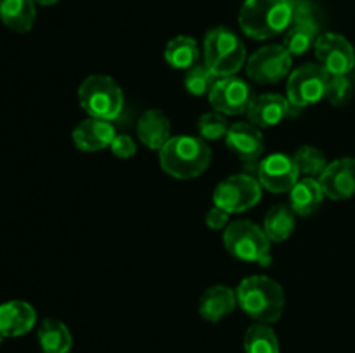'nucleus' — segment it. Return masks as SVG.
I'll use <instances>...</instances> for the list:
<instances>
[{"mask_svg":"<svg viewBox=\"0 0 355 353\" xmlns=\"http://www.w3.org/2000/svg\"><path fill=\"white\" fill-rule=\"evenodd\" d=\"M245 353H279V339L267 324H253L245 332Z\"/></svg>","mask_w":355,"mask_h":353,"instance_id":"nucleus-26","label":"nucleus"},{"mask_svg":"<svg viewBox=\"0 0 355 353\" xmlns=\"http://www.w3.org/2000/svg\"><path fill=\"white\" fill-rule=\"evenodd\" d=\"M114 125L107 120L89 118L78 123L73 130V142L80 151L96 152L110 147L111 142L116 137Z\"/></svg>","mask_w":355,"mask_h":353,"instance_id":"nucleus-14","label":"nucleus"},{"mask_svg":"<svg viewBox=\"0 0 355 353\" xmlns=\"http://www.w3.org/2000/svg\"><path fill=\"white\" fill-rule=\"evenodd\" d=\"M205 221H207L208 227L214 228V230H220V228H224L225 225L229 224V213L225 210H222V208L214 206L207 213Z\"/></svg>","mask_w":355,"mask_h":353,"instance_id":"nucleus-32","label":"nucleus"},{"mask_svg":"<svg viewBox=\"0 0 355 353\" xmlns=\"http://www.w3.org/2000/svg\"><path fill=\"white\" fill-rule=\"evenodd\" d=\"M238 298L227 286H214L203 293L200 300V315L208 322H218L236 308Z\"/></svg>","mask_w":355,"mask_h":353,"instance_id":"nucleus-19","label":"nucleus"},{"mask_svg":"<svg viewBox=\"0 0 355 353\" xmlns=\"http://www.w3.org/2000/svg\"><path fill=\"white\" fill-rule=\"evenodd\" d=\"M252 99V89L248 87V83L241 78H234V76L217 80L208 93L211 107L217 113L231 114V116L248 113Z\"/></svg>","mask_w":355,"mask_h":353,"instance_id":"nucleus-10","label":"nucleus"},{"mask_svg":"<svg viewBox=\"0 0 355 353\" xmlns=\"http://www.w3.org/2000/svg\"><path fill=\"white\" fill-rule=\"evenodd\" d=\"M295 230V215L291 208L286 204H276L270 208L263 220V232L267 234L270 242H283L293 234Z\"/></svg>","mask_w":355,"mask_h":353,"instance_id":"nucleus-24","label":"nucleus"},{"mask_svg":"<svg viewBox=\"0 0 355 353\" xmlns=\"http://www.w3.org/2000/svg\"><path fill=\"white\" fill-rule=\"evenodd\" d=\"M37 311L30 303L21 300L0 305V334L3 338H17L33 329Z\"/></svg>","mask_w":355,"mask_h":353,"instance_id":"nucleus-16","label":"nucleus"},{"mask_svg":"<svg viewBox=\"0 0 355 353\" xmlns=\"http://www.w3.org/2000/svg\"><path fill=\"white\" fill-rule=\"evenodd\" d=\"M293 12L286 0H246L239 10V26L253 40H267L290 28Z\"/></svg>","mask_w":355,"mask_h":353,"instance_id":"nucleus-3","label":"nucleus"},{"mask_svg":"<svg viewBox=\"0 0 355 353\" xmlns=\"http://www.w3.org/2000/svg\"><path fill=\"white\" fill-rule=\"evenodd\" d=\"M324 196L342 201L355 196V158H342L329 163L319 175Z\"/></svg>","mask_w":355,"mask_h":353,"instance_id":"nucleus-13","label":"nucleus"},{"mask_svg":"<svg viewBox=\"0 0 355 353\" xmlns=\"http://www.w3.org/2000/svg\"><path fill=\"white\" fill-rule=\"evenodd\" d=\"M297 163L286 154H270L257 163V180L266 190L274 194L290 192L298 182Z\"/></svg>","mask_w":355,"mask_h":353,"instance_id":"nucleus-11","label":"nucleus"},{"mask_svg":"<svg viewBox=\"0 0 355 353\" xmlns=\"http://www.w3.org/2000/svg\"><path fill=\"white\" fill-rule=\"evenodd\" d=\"M246 51L234 31L214 28L205 37V66L218 78L232 76L245 66Z\"/></svg>","mask_w":355,"mask_h":353,"instance_id":"nucleus-4","label":"nucleus"},{"mask_svg":"<svg viewBox=\"0 0 355 353\" xmlns=\"http://www.w3.org/2000/svg\"><path fill=\"white\" fill-rule=\"evenodd\" d=\"M319 38L318 21H295L286 30L283 47L291 55H302L315 45Z\"/></svg>","mask_w":355,"mask_h":353,"instance_id":"nucleus-23","label":"nucleus"},{"mask_svg":"<svg viewBox=\"0 0 355 353\" xmlns=\"http://www.w3.org/2000/svg\"><path fill=\"white\" fill-rule=\"evenodd\" d=\"M0 3H2V0H0Z\"/></svg>","mask_w":355,"mask_h":353,"instance_id":"nucleus-35","label":"nucleus"},{"mask_svg":"<svg viewBox=\"0 0 355 353\" xmlns=\"http://www.w3.org/2000/svg\"><path fill=\"white\" fill-rule=\"evenodd\" d=\"M37 3H40V6H54V3H58L59 0H35Z\"/></svg>","mask_w":355,"mask_h":353,"instance_id":"nucleus-33","label":"nucleus"},{"mask_svg":"<svg viewBox=\"0 0 355 353\" xmlns=\"http://www.w3.org/2000/svg\"><path fill=\"white\" fill-rule=\"evenodd\" d=\"M291 104L288 97L276 96V93H263L252 99L248 107V118L255 127H274L279 125L290 114Z\"/></svg>","mask_w":355,"mask_h":353,"instance_id":"nucleus-17","label":"nucleus"},{"mask_svg":"<svg viewBox=\"0 0 355 353\" xmlns=\"http://www.w3.org/2000/svg\"><path fill=\"white\" fill-rule=\"evenodd\" d=\"M262 197V185L248 173L232 175L222 180L214 192L215 206L231 213H243L255 206Z\"/></svg>","mask_w":355,"mask_h":353,"instance_id":"nucleus-7","label":"nucleus"},{"mask_svg":"<svg viewBox=\"0 0 355 353\" xmlns=\"http://www.w3.org/2000/svg\"><path fill=\"white\" fill-rule=\"evenodd\" d=\"M38 343L44 353H69L73 338L69 329L55 318H45L38 329Z\"/></svg>","mask_w":355,"mask_h":353,"instance_id":"nucleus-22","label":"nucleus"},{"mask_svg":"<svg viewBox=\"0 0 355 353\" xmlns=\"http://www.w3.org/2000/svg\"><path fill=\"white\" fill-rule=\"evenodd\" d=\"M291 69V54L283 45H266L246 62V75L257 83H276Z\"/></svg>","mask_w":355,"mask_h":353,"instance_id":"nucleus-9","label":"nucleus"},{"mask_svg":"<svg viewBox=\"0 0 355 353\" xmlns=\"http://www.w3.org/2000/svg\"><path fill=\"white\" fill-rule=\"evenodd\" d=\"M2 339H3V336H2V334H0V345H2Z\"/></svg>","mask_w":355,"mask_h":353,"instance_id":"nucleus-34","label":"nucleus"},{"mask_svg":"<svg viewBox=\"0 0 355 353\" xmlns=\"http://www.w3.org/2000/svg\"><path fill=\"white\" fill-rule=\"evenodd\" d=\"M225 144L243 161L253 163L262 156L263 137L253 123H234L229 127Z\"/></svg>","mask_w":355,"mask_h":353,"instance_id":"nucleus-15","label":"nucleus"},{"mask_svg":"<svg viewBox=\"0 0 355 353\" xmlns=\"http://www.w3.org/2000/svg\"><path fill=\"white\" fill-rule=\"evenodd\" d=\"M225 249L241 262L270 265V241L263 228L248 220H236L224 232Z\"/></svg>","mask_w":355,"mask_h":353,"instance_id":"nucleus-6","label":"nucleus"},{"mask_svg":"<svg viewBox=\"0 0 355 353\" xmlns=\"http://www.w3.org/2000/svg\"><path fill=\"white\" fill-rule=\"evenodd\" d=\"M80 106L90 118L113 121L123 111V92L111 76L92 75L78 89Z\"/></svg>","mask_w":355,"mask_h":353,"instance_id":"nucleus-5","label":"nucleus"},{"mask_svg":"<svg viewBox=\"0 0 355 353\" xmlns=\"http://www.w3.org/2000/svg\"><path fill=\"white\" fill-rule=\"evenodd\" d=\"M170 121L159 109H149L139 118L137 121V135L142 144L149 149H159L170 141Z\"/></svg>","mask_w":355,"mask_h":353,"instance_id":"nucleus-18","label":"nucleus"},{"mask_svg":"<svg viewBox=\"0 0 355 353\" xmlns=\"http://www.w3.org/2000/svg\"><path fill=\"white\" fill-rule=\"evenodd\" d=\"M322 197H324V192L318 179H312V176L298 179L293 189L290 190V208L293 213L309 217L321 206Z\"/></svg>","mask_w":355,"mask_h":353,"instance_id":"nucleus-20","label":"nucleus"},{"mask_svg":"<svg viewBox=\"0 0 355 353\" xmlns=\"http://www.w3.org/2000/svg\"><path fill=\"white\" fill-rule=\"evenodd\" d=\"M198 132L203 141H218L225 137L229 132V125L220 113H207L198 120Z\"/></svg>","mask_w":355,"mask_h":353,"instance_id":"nucleus-29","label":"nucleus"},{"mask_svg":"<svg viewBox=\"0 0 355 353\" xmlns=\"http://www.w3.org/2000/svg\"><path fill=\"white\" fill-rule=\"evenodd\" d=\"M236 298L243 311L262 324L279 320L283 315V287L270 277L253 275L241 280L236 291Z\"/></svg>","mask_w":355,"mask_h":353,"instance_id":"nucleus-2","label":"nucleus"},{"mask_svg":"<svg viewBox=\"0 0 355 353\" xmlns=\"http://www.w3.org/2000/svg\"><path fill=\"white\" fill-rule=\"evenodd\" d=\"M198 57H200V48L196 40L191 37L172 38L165 48L166 62L175 69H191L196 66Z\"/></svg>","mask_w":355,"mask_h":353,"instance_id":"nucleus-25","label":"nucleus"},{"mask_svg":"<svg viewBox=\"0 0 355 353\" xmlns=\"http://www.w3.org/2000/svg\"><path fill=\"white\" fill-rule=\"evenodd\" d=\"M211 161V151L207 142L193 135L172 137L159 149V165L163 172L179 180L200 176Z\"/></svg>","mask_w":355,"mask_h":353,"instance_id":"nucleus-1","label":"nucleus"},{"mask_svg":"<svg viewBox=\"0 0 355 353\" xmlns=\"http://www.w3.org/2000/svg\"><path fill=\"white\" fill-rule=\"evenodd\" d=\"M295 163H297L298 172L304 173L307 176H318L324 172V168L328 166L326 163L324 154H322L319 149L312 147V145H302L293 156Z\"/></svg>","mask_w":355,"mask_h":353,"instance_id":"nucleus-27","label":"nucleus"},{"mask_svg":"<svg viewBox=\"0 0 355 353\" xmlns=\"http://www.w3.org/2000/svg\"><path fill=\"white\" fill-rule=\"evenodd\" d=\"M352 97V83L347 78V75H331L328 85V93L326 99L336 107L345 106Z\"/></svg>","mask_w":355,"mask_h":353,"instance_id":"nucleus-30","label":"nucleus"},{"mask_svg":"<svg viewBox=\"0 0 355 353\" xmlns=\"http://www.w3.org/2000/svg\"><path fill=\"white\" fill-rule=\"evenodd\" d=\"M110 147L113 151V154L121 159L132 158L135 154V151H137V145H135L134 138L130 135H116L114 141L111 142Z\"/></svg>","mask_w":355,"mask_h":353,"instance_id":"nucleus-31","label":"nucleus"},{"mask_svg":"<svg viewBox=\"0 0 355 353\" xmlns=\"http://www.w3.org/2000/svg\"><path fill=\"white\" fill-rule=\"evenodd\" d=\"M329 75L322 66L305 64L295 69L286 83L288 100L293 107H307L324 99L328 93Z\"/></svg>","mask_w":355,"mask_h":353,"instance_id":"nucleus-8","label":"nucleus"},{"mask_svg":"<svg viewBox=\"0 0 355 353\" xmlns=\"http://www.w3.org/2000/svg\"><path fill=\"white\" fill-rule=\"evenodd\" d=\"M35 0H2L0 3V19L10 30L17 33L30 31L37 17Z\"/></svg>","mask_w":355,"mask_h":353,"instance_id":"nucleus-21","label":"nucleus"},{"mask_svg":"<svg viewBox=\"0 0 355 353\" xmlns=\"http://www.w3.org/2000/svg\"><path fill=\"white\" fill-rule=\"evenodd\" d=\"M217 76L207 68V66H193L191 69H187L186 75V89L187 92L193 93V96H205V93H210L211 87L217 82Z\"/></svg>","mask_w":355,"mask_h":353,"instance_id":"nucleus-28","label":"nucleus"},{"mask_svg":"<svg viewBox=\"0 0 355 353\" xmlns=\"http://www.w3.org/2000/svg\"><path fill=\"white\" fill-rule=\"evenodd\" d=\"M315 57L329 75H347L355 66L352 44L338 33H324L314 45Z\"/></svg>","mask_w":355,"mask_h":353,"instance_id":"nucleus-12","label":"nucleus"}]
</instances>
